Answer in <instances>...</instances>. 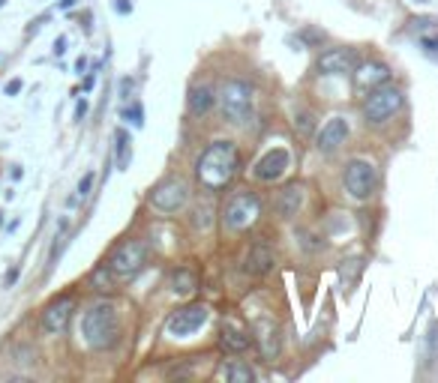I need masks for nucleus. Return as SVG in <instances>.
Here are the masks:
<instances>
[{"mask_svg":"<svg viewBox=\"0 0 438 383\" xmlns=\"http://www.w3.org/2000/svg\"><path fill=\"white\" fill-rule=\"evenodd\" d=\"M237 171H241V150H237L234 141H213L195 165L202 186L211 192L225 189L237 177Z\"/></svg>","mask_w":438,"mask_h":383,"instance_id":"f257e3e1","label":"nucleus"},{"mask_svg":"<svg viewBox=\"0 0 438 383\" xmlns=\"http://www.w3.org/2000/svg\"><path fill=\"white\" fill-rule=\"evenodd\" d=\"M82 332L84 341L93 350H108L117 345V336H121V320H117V308L112 302H96L84 311L82 318Z\"/></svg>","mask_w":438,"mask_h":383,"instance_id":"f03ea898","label":"nucleus"},{"mask_svg":"<svg viewBox=\"0 0 438 383\" xmlns=\"http://www.w3.org/2000/svg\"><path fill=\"white\" fill-rule=\"evenodd\" d=\"M219 108L228 123L241 126L252 114V87L246 81H225L219 90Z\"/></svg>","mask_w":438,"mask_h":383,"instance_id":"7ed1b4c3","label":"nucleus"},{"mask_svg":"<svg viewBox=\"0 0 438 383\" xmlns=\"http://www.w3.org/2000/svg\"><path fill=\"white\" fill-rule=\"evenodd\" d=\"M262 216V198L255 192H234L222 210V225L228 230H246Z\"/></svg>","mask_w":438,"mask_h":383,"instance_id":"20e7f679","label":"nucleus"},{"mask_svg":"<svg viewBox=\"0 0 438 383\" xmlns=\"http://www.w3.org/2000/svg\"><path fill=\"white\" fill-rule=\"evenodd\" d=\"M147 264V246L142 240H123L121 246L112 251L108 258V269H112L114 279H135Z\"/></svg>","mask_w":438,"mask_h":383,"instance_id":"39448f33","label":"nucleus"},{"mask_svg":"<svg viewBox=\"0 0 438 383\" xmlns=\"http://www.w3.org/2000/svg\"><path fill=\"white\" fill-rule=\"evenodd\" d=\"M402 102H405L402 90H396V87H391V84H382V87L370 90V96H366V102H363V117L370 120V123H384L387 117H393L396 111L402 108Z\"/></svg>","mask_w":438,"mask_h":383,"instance_id":"423d86ee","label":"nucleus"},{"mask_svg":"<svg viewBox=\"0 0 438 383\" xmlns=\"http://www.w3.org/2000/svg\"><path fill=\"white\" fill-rule=\"evenodd\" d=\"M207 318H211V311H207L204 302H192V306H183V308H177L172 318H168V336H174V338H186V336H192V332H198L204 324H207Z\"/></svg>","mask_w":438,"mask_h":383,"instance_id":"0eeeda50","label":"nucleus"},{"mask_svg":"<svg viewBox=\"0 0 438 383\" xmlns=\"http://www.w3.org/2000/svg\"><path fill=\"white\" fill-rule=\"evenodd\" d=\"M375 186H378V177H375V168L370 162L352 159V162L345 165V189L354 201H366L375 192Z\"/></svg>","mask_w":438,"mask_h":383,"instance_id":"6e6552de","label":"nucleus"},{"mask_svg":"<svg viewBox=\"0 0 438 383\" xmlns=\"http://www.w3.org/2000/svg\"><path fill=\"white\" fill-rule=\"evenodd\" d=\"M189 201V186L183 180H163L153 192H151V207L159 210V213H177V210H183V204Z\"/></svg>","mask_w":438,"mask_h":383,"instance_id":"1a4fd4ad","label":"nucleus"},{"mask_svg":"<svg viewBox=\"0 0 438 383\" xmlns=\"http://www.w3.org/2000/svg\"><path fill=\"white\" fill-rule=\"evenodd\" d=\"M361 57H357L354 48H327V52L318 57V72L322 75H352Z\"/></svg>","mask_w":438,"mask_h":383,"instance_id":"9d476101","label":"nucleus"},{"mask_svg":"<svg viewBox=\"0 0 438 383\" xmlns=\"http://www.w3.org/2000/svg\"><path fill=\"white\" fill-rule=\"evenodd\" d=\"M73 311H75V299L73 297H57L54 302H48L45 311H43V329L45 332H63L73 320Z\"/></svg>","mask_w":438,"mask_h":383,"instance_id":"9b49d317","label":"nucleus"},{"mask_svg":"<svg viewBox=\"0 0 438 383\" xmlns=\"http://www.w3.org/2000/svg\"><path fill=\"white\" fill-rule=\"evenodd\" d=\"M285 171H288V150H282V147L271 150V153L255 162V177L262 180V183H273V180H280Z\"/></svg>","mask_w":438,"mask_h":383,"instance_id":"f8f14e48","label":"nucleus"},{"mask_svg":"<svg viewBox=\"0 0 438 383\" xmlns=\"http://www.w3.org/2000/svg\"><path fill=\"white\" fill-rule=\"evenodd\" d=\"M391 81V69H387L384 63H357L354 69V84L357 90H375Z\"/></svg>","mask_w":438,"mask_h":383,"instance_id":"ddd939ff","label":"nucleus"},{"mask_svg":"<svg viewBox=\"0 0 438 383\" xmlns=\"http://www.w3.org/2000/svg\"><path fill=\"white\" fill-rule=\"evenodd\" d=\"M345 138H348V123L342 117H333V120H327L322 126V132H318V150H322V153H333L340 144H345Z\"/></svg>","mask_w":438,"mask_h":383,"instance_id":"4468645a","label":"nucleus"},{"mask_svg":"<svg viewBox=\"0 0 438 383\" xmlns=\"http://www.w3.org/2000/svg\"><path fill=\"white\" fill-rule=\"evenodd\" d=\"M243 269L250 276H267L273 269V251L264 243H255L250 249V255H246V260H243Z\"/></svg>","mask_w":438,"mask_h":383,"instance_id":"2eb2a0df","label":"nucleus"},{"mask_svg":"<svg viewBox=\"0 0 438 383\" xmlns=\"http://www.w3.org/2000/svg\"><path fill=\"white\" fill-rule=\"evenodd\" d=\"M301 207H303V186L301 183H288L280 195H276V210H280V216H285V219L297 216Z\"/></svg>","mask_w":438,"mask_h":383,"instance_id":"dca6fc26","label":"nucleus"},{"mask_svg":"<svg viewBox=\"0 0 438 383\" xmlns=\"http://www.w3.org/2000/svg\"><path fill=\"white\" fill-rule=\"evenodd\" d=\"M252 341H258V347H262V354H264L267 359L280 354V336H276V327L271 324V320H258Z\"/></svg>","mask_w":438,"mask_h":383,"instance_id":"f3484780","label":"nucleus"},{"mask_svg":"<svg viewBox=\"0 0 438 383\" xmlns=\"http://www.w3.org/2000/svg\"><path fill=\"white\" fill-rule=\"evenodd\" d=\"M219 345H222L225 350H232V354H243V350L252 345V336L250 332H243L241 327H234V324H225L222 332H219Z\"/></svg>","mask_w":438,"mask_h":383,"instance_id":"a211bd4d","label":"nucleus"},{"mask_svg":"<svg viewBox=\"0 0 438 383\" xmlns=\"http://www.w3.org/2000/svg\"><path fill=\"white\" fill-rule=\"evenodd\" d=\"M211 108H213V90L204 87V84H195L189 90V114L204 117Z\"/></svg>","mask_w":438,"mask_h":383,"instance_id":"6ab92c4d","label":"nucleus"},{"mask_svg":"<svg viewBox=\"0 0 438 383\" xmlns=\"http://www.w3.org/2000/svg\"><path fill=\"white\" fill-rule=\"evenodd\" d=\"M198 290V279H195V273L192 269H186V267H181L177 273L172 276V294L174 297H192Z\"/></svg>","mask_w":438,"mask_h":383,"instance_id":"aec40b11","label":"nucleus"},{"mask_svg":"<svg viewBox=\"0 0 438 383\" xmlns=\"http://www.w3.org/2000/svg\"><path fill=\"white\" fill-rule=\"evenodd\" d=\"M222 377L228 383H252L255 380V371L250 362H241V359H234V362H228V366L222 368Z\"/></svg>","mask_w":438,"mask_h":383,"instance_id":"412c9836","label":"nucleus"},{"mask_svg":"<svg viewBox=\"0 0 438 383\" xmlns=\"http://www.w3.org/2000/svg\"><path fill=\"white\" fill-rule=\"evenodd\" d=\"M114 144H117V168L126 171L129 168V156H133V150H129L133 141H129L126 129H117V132H114Z\"/></svg>","mask_w":438,"mask_h":383,"instance_id":"4be33fe9","label":"nucleus"},{"mask_svg":"<svg viewBox=\"0 0 438 383\" xmlns=\"http://www.w3.org/2000/svg\"><path fill=\"white\" fill-rule=\"evenodd\" d=\"M211 221H213V204H211V201H204V204H198V207H195L192 225H195V228H202V230H207V228H211Z\"/></svg>","mask_w":438,"mask_h":383,"instance_id":"5701e85b","label":"nucleus"},{"mask_svg":"<svg viewBox=\"0 0 438 383\" xmlns=\"http://www.w3.org/2000/svg\"><path fill=\"white\" fill-rule=\"evenodd\" d=\"M93 288L103 290V294L114 290V276H112V269H108V264L99 267V269H93Z\"/></svg>","mask_w":438,"mask_h":383,"instance_id":"b1692460","label":"nucleus"},{"mask_svg":"<svg viewBox=\"0 0 438 383\" xmlns=\"http://www.w3.org/2000/svg\"><path fill=\"white\" fill-rule=\"evenodd\" d=\"M121 117H123V120H129L133 126H144V111H142V105H138V102L126 105V108L121 111Z\"/></svg>","mask_w":438,"mask_h":383,"instance_id":"393cba45","label":"nucleus"},{"mask_svg":"<svg viewBox=\"0 0 438 383\" xmlns=\"http://www.w3.org/2000/svg\"><path fill=\"white\" fill-rule=\"evenodd\" d=\"M93 189V171H87V174L82 177V183H78V198H87Z\"/></svg>","mask_w":438,"mask_h":383,"instance_id":"a878e982","label":"nucleus"},{"mask_svg":"<svg viewBox=\"0 0 438 383\" xmlns=\"http://www.w3.org/2000/svg\"><path fill=\"white\" fill-rule=\"evenodd\" d=\"M22 87H24V81H22V78H13V81L6 84V96H15V93H22Z\"/></svg>","mask_w":438,"mask_h":383,"instance_id":"bb28decb","label":"nucleus"},{"mask_svg":"<svg viewBox=\"0 0 438 383\" xmlns=\"http://www.w3.org/2000/svg\"><path fill=\"white\" fill-rule=\"evenodd\" d=\"M421 45L426 48V52H438V36H423Z\"/></svg>","mask_w":438,"mask_h":383,"instance_id":"cd10ccee","label":"nucleus"},{"mask_svg":"<svg viewBox=\"0 0 438 383\" xmlns=\"http://www.w3.org/2000/svg\"><path fill=\"white\" fill-rule=\"evenodd\" d=\"M114 9L121 15H126V13H133V3H129V0H114Z\"/></svg>","mask_w":438,"mask_h":383,"instance_id":"c85d7f7f","label":"nucleus"},{"mask_svg":"<svg viewBox=\"0 0 438 383\" xmlns=\"http://www.w3.org/2000/svg\"><path fill=\"white\" fill-rule=\"evenodd\" d=\"M310 120H312L310 114H301V117L294 120V123H301V132H310V129H312V123H310Z\"/></svg>","mask_w":438,"mask_h":383,"instance_id":"c756f323","label":"nucleus"},{"mask_svg":"<svg viewBox=\"0 0 438 383\" xmlns=\"http://www.w3.org/2000/svg\"><path fill=\"white\" fill-rule=\"evenodd\" d=\"M63 52H66V36H57V42H54V54L61 57Z\"/></svg>","mask_w":438,"mask_h":383,"instance_id":"7c9ffc66","label":"nucleus"},{"mask_svg":"<svg viewBox=\"0 0 438 383\" xmlns=\"http://www.w3.org/2000/svg\"><path fill=\"white\" fill-rule=\"evenodd\" d=\"M121 93H123V99H129V93H133V81H129V78L121 81Z\"/></svg>","mask_w":438,"mask_h":383,"instance_id":"2f4dec72","label":"nucleus"},{"mask_svg":"<svg viewBox=\"0 0 438 383\" xmlns=\"http://www.w3.org/2000/svg\"><path fill=\"white\" fill-rule=\"evenodd\" d=\"M84 114H87V102L82 99V102H78V108H75V117H78V120H84Z\"/></svg>","mask_w":438,"mask_h":383,"instance_id":"473e14b6","label":"nucleus"},{"mask_svg":"<svg viewBox=\"0 0 438 383\" xmlns=\"http://www.w3.org/2000/svg\"><path fill=\"white\" fill-rule=\"evenodd\" d=\"M15 276H18V269L13 267V269H9V276H6V285H13V281H15Z\"/></svg>","mask_w":438,"mask_h":383,"instance_id":"72a5a7b5","label":"nucleus"},{"mask_svg":"<svg viewBox=\"0 0 438 383\" xmlns=\"http://www.w3.org/2000/svg\"><path fill=\"white\" fill-rule=\"evenodd\" d=\"M69 6H75V0H61V9H69Z\"/></svg>","mask_w":438,"mask_h":383,"instance_id":"f704fd0d","label":"nucleus"},{"mask_svg":"<svg viewBox=\"0 0 438 383\" xmlns=\"http://www.w3.org/2000/svg\"><path fill=\"white\" fill-rule=\"evenodd\" d=\"M3 3H6V0H0V6H3Z\"/></svg>","mask_w":438,"mask_h":383,"instance_id":"c9c22d12","label":"nucleus"},{"mask_svg":"<svg viewBox=\"0 0 438 383\" xmlns=\"http://www.w3.org/2000/svg\"><path fill=\"white\" fill-rule=\"evenodd\" d=\"M0 221H3V219H0Z\"/></svg>","mask_w":438,"mask_h":383,"instance_id":"e433bc0d","label":"nucleus"}]
</instances>
